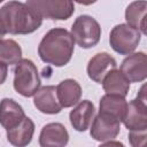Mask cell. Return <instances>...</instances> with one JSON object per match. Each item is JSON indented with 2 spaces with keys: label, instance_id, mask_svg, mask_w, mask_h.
<instances>
[{
  "label": "cell",
  "instance_id": "obj_13",
  "mask_svg": "<svg viewBox=\"0 0 147 147\" xmlns=\"http://www.w3.org/2000/svg\"><path fill=\"white\" fill-rule=\"evenodd\" d=\"M34 107L42 114L55 115L62 110L56 96V88L53 85L41 86L33 95Z\"/></svg>",
  "mask_w": 147,
  "mask_h": 147
},
{
  "label": "cell",
  "instance_id": "obj_20",
  "mask_svg": "<svg viewBox=\"0 0 147 147\" xmlns=\"http://www.w3.org/2000/svg\"><path fill=\"white\" fill-rule=\"evenodd\" d=\"M22 60V48L14 39L0 40V62L6 65L17 64Z\"/></svg>",
  "mask_w": 147,
  "mask_h": 147
},
{
  "label": "cell",
  "instance_id": "obj_1",
  "mask_svg": "<svg viewBox=\"0 0 147 147\" xmlns=\"http://www.w3.org/2000/svg\"><path fill=\"white\" fill-rule=\"evenodd\" d=\"M42 17L25 2L8 1L0 8V29L10 34H30L42 24Z\"/></svg>",
  "mask_w": 147,
  "mask_h": 147
},
{
  "label": "cell",
  "instance_id": "obj_16",
  "mask_svg": "<svg viewBox=\"0 0 147 147\" xmlns=\"http://www.w3.org/2000/svg\"><path fill=\"white\" fill-rule=\"evenodd\" d=\"M34 123L33 121L25 116V118L15 127L7 130V140L14 147H26L33 138Z\"/></svg>",
  "mask_w": 147,
  "mask_h": 147
},
{
  "label": "cell",
  "instance_id": "obj_23",
  "mask_svg": "<svg viewBox=\"0 0 147 147\" xmlns=\"http://www.w3.org/2000/svg\"><path fill=\"white\" fill-rule=\"evenodd\" d=\"M99 147H125V146L121 141H117V140H108V141H105L103 144H101Z\"/></svg>",
  "mask_w": 147,
  "mask_h": 147
},
{
  "label": "cell",
  "instance_id": "obj_8",
  "mask_svg": "<svg viewBox=\"0 0 147 147\" xmlns=\"http://www.w3.org/2000/svg\"><path fill=\"white\" fill-rule=\"evenodd\" d=\"M119 131H121V122L111 116L101 113L94 116L90 127L91 137L100 142L114 140L119 134Z\"/></svg>",
  "mask_w": 147,
  "mask_h": 147
},
{
  "label": "cell",
  "instance_id": "obj_22",
  "mask_svg": "<svg viewBox=\"0 0 147 147\" xmlns=\"http://www.w3.org/2000/svg\"><path fill=\"white\" fill-rule=\"evenodd\" d=\"M8 76V65L0 62V85H2Z\"/></svg>",
  "mask_w": 147,
  "mask_h": 147
},
{
  "label": "cell",
  "instance_id": "obj_25",
  "mask_svg": "<svg viewBox=\"0 0 147 147\" xmlns=\"http://www.w3.org/2000/svg\"><path fill=\"white\" fill-rule=\"evenodd\" d=\"M0 3H1V0H0Z\"/></svg>",
  "mask_w": 147,
  "mask_h": 147
},
{
  "label": "cell",
  "instance_id": "obj_11",
  "mask_svg": "<svg viewBox=\"0 0 147 147\" xmlns=\"http://www.w3.org/2000/svg\"><path fill=\"white\" fill-rule=\"evenodd\" d=\"M69 142V132L65 126L52 122L42 126L39 134L40 147H65Z\"/></svg>",
  "mask_w": 147,
  "mask_h": 147
},
{
  "label": "cell",
  "instance_id": "obj_4",
  "mask_svg": "<svg viewBox=\"0 0 147 147\" xmlns=\"http://www.w3.org/2000/svg\"><path fill=\"white\" fill-rule=\"evenodd\" d=\"M70 33L79 47L88 49L99 44L101 26L94 17L90 15H79L74 21Z\"/></svg>",
  "mask_w": 147,
  "mask_h": 147
},
{
  "label": "cell",
  "instance_id": "obj_17",
  "mask_svg": "<svg viewBox=\"0 0 147 147\" xmlns=\"http://www.w3.org/2000/svg\"><path fill=\"white\" fill-rule=\"evenodd\" d=\"M126 107L127 101L125 100V98L114 94H105L100 99L99 113L106 114L122 122L126 111Z\"/></svg>",
  "mask_w": 147,
  "mask_h": 147
},
{
  "label": "cell",
  "instance_id": "obj_10",
  "mask_svg": "<svg viewBox=\"0 0 147 147\" xmlns=\"http://www.w3.org/2000/svg\"><path fill=\"white\" fill-rule=\"evenodd\" d=\"M116 67H117L116 60L107 52H101V53H96L90 59L86 67V71L90 79H92L98 84H101L103 78L110 71L116 69Z\"/></svg>",
  "mask_w": 147,
  "mask_h": 147
},
{
  "label": "cell",
  "instance_id": "obj_19",
  "mask_svg": "<svg viewBox=\"0 0 147 147\" xmlns=\"http://www.w3.org/2000/svg\"><path fill=\"white\" fill-rule=\"evenodd\" d=\"M146 1H133L125 9L126 24L138 30L141 34H146Z\"/></svg>",
  "mask_w": 147,
  "mask_h": 147
},
{
  "label": "cell",
  "instance_id": "obj_21",
  "mask_svg": "<svg viewBox=\"0 0 147 147\" xmlns=\"http://www.w3.org/2000/svg\"><path fill=\"white\" fill-rule=\"evenodd\" d=\"M129 141L132 147H146L147 131H130Z\"/></svg>",
  "mask_w": 147,
  "mask_h": 147
},
{
  "label": "cell",
  "instance_id": "obj_15",
  "mask_svg": "<svg viewBox=\"0 0 147 147\" xmlns=\"http://www.w3.org/2000/svg\"><path fill=\"white\" fill-rule=\"evenodd\" d=\"M56 88V96L62 108H70L76 106L82 98V86L76 79L67 78L59 83Z\"/></svg>",
  "mask_w": 147,
  "mask_h": 147
},
{
  "label": "cell",
  "instance_id": "obj_6",
  "mask_svg": "<svg viewBox=\"0 0 147 147\" xmlns=\"http://www.w3.org/2000/svg\"><path fill=\"white\" fill-rule=\"evenodd\" d=\"M25 3L42 18L65 21L75 13V5L70 0H29Z\"/></svg>",
  "mask_w": 147,
  "mask_h": 147
},
{
  "label": "cell",
  "instance_id": "obj_14",
  "mask_svg": "<svg viewBox=\"0 0 147 147\" xmlns=\"http://www.w3.org/2000/svg\"><path fill=\"white\" fill-rule=\"evenodd\" d=\"M25 118L24 109L14 99L3 98L0 101V125L10 130L17 126Z\"/></svg>",
  "mask_w": 147,
  "mask_h": 147
},
{
  "label": "cell",
  "instance_id": "obj_7",
  "mask_svg": "<svg viewBox=\"0 0 147 147\" xmlns=\"http://www.w3.org/2000/svg\"><path fill=\"white\" fill-rule=\"evenodd\" d=\"M122 122L129 131H147V99L145 85L141 86L137 98L127 102Z\"/></svg>",
  "mask_w": 147,
  "mask_h": 147
},
{
  "label": "cell",
  "instance_id": "obj_18",
  "mask_svg": "<svg viewBox=\"0 0 147 147\" xmlns=\"http://www.w3.org/2000/svg\"><path fill=\"white\" fill-rule=\"evenodd\" d=\"M102 88L106 94H114L125 98L130 91V82L123 76L119 69L110 71L102 80Z\"/></svg>",
  "mask_w": 147,
  "mask_h": 147
},
{
  "label": "cell",
  "instance_id": "obj_9",
  "mask_svg": "<svg viewBox=\"0 0 147 147\" xmlns=\"http://www.w3.org/2000/svg\"><path fill=\"white\" fill-rule=\"evenodd\" d=\"M119 71L130 83H141L147 78V56L144 52L129 54L121 63Z\"/></svg>",
  "mask_w": 147,
  "mask_h": 147
},
{
  "label": "cell",
  "instance_id": "obj_3",
  "mask_svg": "<svg viewBox=\"0 0 147 147\" xmlns=\"http://www.w3.org/2000/svg\"><path fill=\"white\" fill-rule=\"evenodd\" d=\"M14 90L24 98H31L40 88L37 65L30 59H22L14 69Z\"/></svg>",
  "mask_w": 147,
  "mask_h": 147
},
{
  "label": "cell",
  "instance_id": "obj_24",
  "mask_svg": "<svg viewBox=\"0 0 147 147\" xmlns=\"http://www.w3.org/2000/svg\"><path fill=\"white\" fill-rule=\"evenodd\" d=\"M5 34H6V33H5V32H3V31H2L1 29H0V40H2V39H3Z\"/></svg>",
  "mask_w": 147,
  "mask_h": 147
},
{
  "label": "cell",
  "instance_id": "obj_2",
  "mask_svg": "<svg viewBox=\"0 0 147 147\" xmlns=\"http://www.w3.org/2000/svg\"><path fill=\"white\" fill-rule=\"evenodd\" d=\"M75 52V40L64 28L51 29L39 42L38 55L44 63L61 68L68 64Z\"/></svg>",
  "mask_w": 147,
  "mask_h": 147
},
{
  "label": "cell",
  "instance_id": "obj_5",
  "mask_svg": "<svg viewBox=\"0 0 147 147\" xmlns=\"http://www.w3.org/2000/svg\"><path fill=\"white\" fill-rule=\"evenodd\" d=\"M140 40L141 33L126 23L115 25L109 33L110 47L119 55L132 54L138 47Z\"/></svg>",
  "mask_w": 147,
  "mask_h": 147
},
{
  "label": "cell",
  "instance_id": "obj_12",
  "mask_svg": "<svg viewBox=\"0 0 147 147\" xmlns=\"http://www.w3.org/2000/svg\"><path fill=\"white\" fill-rule=\"evenodd\" d=\"M95 116V106L90 100L79 101L69 114L71 126L78 132H85L90 129Z\"/></svg>",
  "mask_w": 147,
  "mask_h": 147
}]
</instances>
